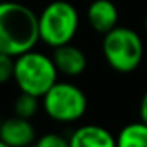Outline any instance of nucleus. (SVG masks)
I'll list each match as a JSON object with an SVG mask.
<instances>
[{
  "label": "nucleus",
  "instance_id": "obj_17",
  "mask_svg": "<svg viewBox=\"0 0 147 147\" xmlns=\"http://www.w3.org/2000/svg\"><path fill=\"white\" fill-rule=\"evenodd\" d=\"M146 62H147V57H146Z\"/></svg>",
  "mask_w": 147,
  "mask_h": 147
},
{
  "label": "nucleus",
  "instance_id": "obj_2",
  "mask_svg": "<svg viewBox=\"0 0 147 147\" xmlns=\"http://www.w3.org/2000/svg\"><path fill=\"white\" fill-rule=\"evenodd\" d=\"M79 11L68 0H52L38 13L40 41L55 49L70 45L79 30Z\"/></svg>",
  "mask_w": 147,
  "mask_h": 147
},
{
  "label": "nucleus",
  "instance_id": "obj_9",
  "mask_svg": "<svg viewBox=\"0 0 147 147\" xmlns=\"http://www.w3.org/2000/svg\"><path fill=\"white\" fill-rule=\"evenodd\" d=\"M70 147H117L115 136L105 127L81 125L68 136Z\"/></svg>",
  "mask_w": 147,
  "mask_h": 147
},
{
  "label": "nucleus",
  "instance_id": "obj_7",
  "mask_svg": "<svg viewBox=\"0 0 147 147\" xmlns=\"http://www.w3.org/2000/svg\"><path fill=\"white\" fill-rule=\"evenodd\" d=\"M86 18L96 33L106 35L119 26V8L114 0H92L87 7Z\"/></svg>",
  "mask_w": 147,
  "mask_h": 147
},
{
  "label": "nucleus",
  "instance_id": "obj_1",
  "mask_svg": "<svg viewBox=\"0 0 147 147\" xmlns=\"http://www.w3.org/2000/svg\"><path fill=\"white\" fill-rule=\"evenodd\" d=\"M38 41V14L19 2H0V54L16 59Z\"/></svg>",
  "mask_w": 147,
  "mask_h": 147
},
{
  "label": "nucleus",
  "instance_id": "obj_10",
  "mask_svg": "<svg viewBox=\"0 0 147 147\" xmlns=\"http://www.w3.org/2000/svg\"><path fill=\"white\" fill-rule=\"evenodd\" d=\"M117 147H147V123L131 122L119 131Z\"/></svg>",
  "mask_w": 147,
  "mask_h": 147
},
{
  "label": "nucleus",
  "instance_id": "obj_12",
  "mask_svg": "<svg viewBox=\"0 0 147 147\" xmlns=\"http://www.w3.org/2000/svg\"><path fill=\"white\" fill-rule=\"evenodd\" d=\"M35 147H70V141L60 133H45L35 141Z\"/></svg>",
  "mask_w": 147,
  "mask_h": 147
},
{
  "label": "nucleus",
  "instance_id": "obj_16",
  "mask_svg": "<svg viewBox=\"0 0 147 147\" xmlns=\"http://www.w3.org/2000/svg\"><path fill=\"white\" fill-rule=\"evenodd\" d=\"M0 147H10V146H7V144H5V142H3V141L0 139Z\"/></svg>",
  "mask_w": 147,
  "mask_h": 147
},
{
  "label": "nucleus",
  "instance_id": "obj_5",
  "mask_svg": "<svg viewBox=\"0 0 147 147\" xmlns=\"http://www.w3.org/2000/svg\"><path fill=\"white\" fill-rule=\"evenodd\" d=\"M41 108L49 119L60 123H73L84 117L87 96L81 87L68 81H57L41 98Z\"/></svg>",
  "mask_w": 147,
  "mask_h": 147
},
{
  "label": "nucleus",
  "instance_id": "obj_13",
  "mask_svg": "<svg viewBox=\"0 0 147 147\" xmlns=\"http://www.w3.org/2000/svg\"><path fill=\"white\" fill-rule=\"evenodd\" d=\"M14 76V57L0 54V84H7Z\"/></svg>",
  "mask_w": 147,
  "mask_h": 147
},
{
  "label": "nucleus",
  "instance_id": "obj_11",
  "mask_svg": "<svg viewBox=\"0 0 147 147\" xmlns=\"http://www.w3.org/2000/svg\"><path fill=\"white\" fill-rule=\"evenodd\" d=\"M40 100L41 98H38V96H33V95H29V93L21 92L19 95H18V98L14 100V105H13L14 115L30 120V119L38 112L40 105H41Z\"/></svg>",
  "mask_w": 147,
  "mask_h": 147
},
{
  "label": "nucleus",
  "instance_id": "obj_6",
  "mask_svg": "<svg viewBox=\"0 0 147 147\" xmlns=\"http://www.w3.org/2000/svg\"><path fill=\"white\" fill-rule=\"evenodd\" d=\"M0 139L10 147H32L36 131L30 120L13 115L0 122Z\"/></svg>",
  "mask_w": 147,
  "mask_h": 147
},
{
  "label": "nucleus",
  "instance_id": "obj_8",
  "mask_svg": "<svg viewBox=\"0 0 147 147\" xmlns=\"http://www.w3.org/2000/svg\"><path fill=\"white\" fill-rule=\"evenodd\" d=\"M52 60L57 67L59 74L68 78H76L82 74L87 68V55L81 48L74 45H63L54 49Z\"/></svg>",
  "mask_w": 147,
  "mask_h": 147
},
{
  "label": "nucleus",
  "instance_id": "obj_4",
  "mask_svg": "<svg viewBox=\"0 0 147 147\" xmlns=\"http://www.w3.org/2000/svg\"><path fill=\"white\" fill-rule=\"evenodd\" d=\"M101 51L106 63L122 74L133 73L144 60V41L136 30L117 26L103 35Z\"/></svg>",
  "mask_w": 147,
  "mask_h": 147
},
{
  "label": "nucleus",
  "instance_id": "obj_15",
  "mask_svg": "<svg viewBox=\"0 0 147 147\" xmlns=\"http://www.w3.org/2000/svg\"><path fill=\"white\" fill-rule=\"evenodd\" d=\"M144 29H146V33H147V13H146V18H144Z\"/></svg>",
  "mask_w": 147,
  "mask_h": 147
},
{
  "label": "nucleus",
  "instance_id": "obj_14",
  "mask_svg": "<svg viewBox=\"0 0 147 147\" xmlns=\"http://www.w3.org/2000/svg\"><path fill=\"white\" fill-rule=\"evenodd\" d=\"M139 120L147 123V90L144 92L142 98L139 101Z\"/></svg>",
  "mask_w": 147,
  "mask_h": 147
},
{
  "label": "nucleus",
  "instance_id": "obj_3",
  "mask_svg": "<svg viewBox=\"0 0 147 147\" xmlns=\"http://www.w3.org/2000/svg\"><path fill=\"white\" fill-rule=\"evenodd\" d=\"M57 78L59 71L52 55L32 49L14 59L13 81L22 93L43 98L46 92L59 81Z\"/></svg>",
  "mask_w": 147,
  "mask_h": 147
}]
</instances>
